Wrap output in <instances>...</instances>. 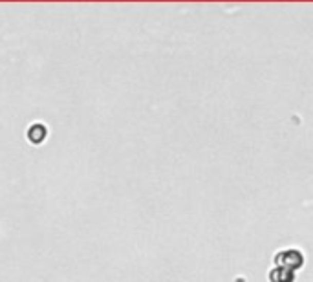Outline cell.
I'll list each match as a JSON object with an SVG mask.
<instances>
[{
  "label": "cell",
  "mask_w": 313,
  "mask_h": 282,
  "mask_svg": "<svg viewBox=\"0 0 313 282\" xmlns=\"http://www.w3.org/2000/svg\"><path fill=\"white\" fill-rule=\"evenodd\" d=\"M273 260H275L277 268H284V270H289L295 273L297 270H301L302 266H304V255L299 249L289 248L277 253Z\"/></svg>",
  "instance_id": "6da1fadb"
},
{
  "label": "cell",
  "mask_w": 313,
  "mask_h": 282,
  "mask_svg": "<svg viewBox=\"0 0 313 282\" xmlns=\"http://www.w3.org/2000/svg\"><path fill=\"white\" fill-rule=\"evenodd\" d=\"M269 282H295V273L289 270H284V268H273L269 271Z\"/></svg>",
  "instance_id": "7a4b0ae2"
}]
</instances>
